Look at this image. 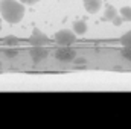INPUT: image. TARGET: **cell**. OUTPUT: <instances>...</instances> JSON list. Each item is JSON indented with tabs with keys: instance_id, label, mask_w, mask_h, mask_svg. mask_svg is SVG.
Here are the masks:
<instances>
[{
	"instance_id": "obj_11",
	"label": "cell",
	"mask_w": 131,
	"mask_h": 129,
	"mask_svg": "<svg viewBox=\"0 0 131 129\" xmlns=\"http://www.w3.org/2000/svg\"><path fill=\"white\" fill-rule=\"evenodd\" d=\"M121 44L122 46H131V31H128L127 33H124L121 36Z\"/></svg>"
},
{
	"instance_id": "obj_14",
	"label": "cell",
	"mask_w": 131,
	"mask_h": 129,
	"mask_svg": "<svg viewBox=\"0 0 131 129\" xmlns=\"http://www.w3.org/2000/svg\"><path fill=\"white\" fill-rule=\"evenodd\" d=\"M5 53H6L9 58H14V56H17V53H18V52H17L15 49H8V50H5Z\"/></svg>"
},
{
	"instance_id": "obj_2",
	"label": "cell",
	"mask_w": 131,
	"mask_h": 129,
	"mask_svg": "<svg viewBox=\"0 0 131 129\" xmlns=\"http://www.w3.org/2000/svg\"><path fill=\"white\" fill-rule=\"evenodd\" d=\"M55 41L58 43V44H63V46H69V44H72L75 40H76V33L72 32V31H69V29H63V31H58V32L55 33Z\"/></svg>"
},
{
	"instance_id": "obj_8",
	"label": "cell",
	"mask_w": 131,
	"mask_h": 129,
	"mask_svg": "<svg viewBox=\"0 0 131 129\" xmlns=\"http://www.w3.org/2000/svg\"><path fill=\"white\" fill-rule=\"evenodd\" d=\"M117 15V9L111 5H107L105 8V14H104V20H113V17Z\"/></svg>"
},
{
	"instance_id": "obj_9",
	"label": "cell",
	"mask_w": 131,
	"mask_h": 129,
	"mask_svg": "<svg viewBox=\"0 0 131 129\" xmlns=\"http://www.w3.org/2000/svg\"><path fill=\"white\" fill-rule=\"evenodd\" d=\"M121 15L124 17V20L131 21V6H124V8H121Z\"/></svg>"
},
{
	"instance_id": "obj_19",
	"label": "cell",
	"mask_w": 131,
	"mask_h": 129,
	"mask_svg": "<svg viewBox=\"0 0 131 129\" xmlns=\"http://www.w3.org/2000/svg\"><path fill=\"white\" fill-rule=\"evenodd\" d=\"M0 68H2V62H0Z\"/></svg>"
},
{
	"instance_id": "obj_17",
	"label": "cell",
	"mask_w": 131,
	"mask_h": 129,
	"mask_svg": "<svg viewBox=\"0 0 131 129\" xmlns=\"http://www.w3.org/2000/svg\"><path fill=\"white\" fill-rule=\"evenodd\" d=\"M0 29H2V18H0Z\"/></svg>"
},
{
	"instance_id": "obj_5",
	"label": "cell",
	"mask_w": 131,
	"mask_h": 129,
	"mask_svg": "<svg viewBox=\"0 0 131 129\" xmlns=\"http://www.w3.org/2000/svg\"><path fill=\"white\" fill-rule=\"evenodd\" d=\"M47 41H49L47 35L43 33L40 29H34L32 33H31V36H29V43L32 46H44Z\"/></svg>"
},
{
	"instance_id": "obj_6",
	"label": "cell",
	"mask_w": 131,
	"mask_h": 129,
	"mask_svg": "<svg viewBox=\"0 0 131 129\" xmlns=\"http://www.w3.org/2000/svg\"><path fill=\"white\" fill-rule=\"evenodd\" d=\"M84 5H85V11L89 14H96L99 9L102 8L101 0H89V2H84Z\"/></svg>"
},
{
	"instance_id": "obj_18",
	"label": "cell",
	"mask_w": 131,
	"mask_h": 129,
	"mask_svg": "<svg viewBox=\"0 0 131 129\" xmlns=\"http://www.w3.org/2000/svg\"><path fill=\"white\" fill-rule=\"evenodd\" d=\"M82 2H89V0H82Z\"/></svg>"
},
{
	"instance_id": "obj_7",
	"label": "cell",
	"mask_w": 131,
	"mask_h": 129,
	"mask_svg": "<svg viewBox=\"0 0 131 129\" xmlns=\"http://www.w3.org/2000/svg\"><path fill=\"white\" fill-rule=\"evenodd\" d=\"M73 32L76 33V35H84V33L87 32V23L84 20L75 21L73 23Z\"/></svg>"
},
{
	"instance_id": "obj_12",
	"label": "cell",
	"mask_w": 131,
	"mask_h": 129,
	"mask_svg": "<svg viewBox=\"0 0 131 129\" xmlns=\"http://www.w3.org/2000/svg\"><path fill=\"white\" fill-rule=\"evenodd\" d=\"M5 43L9 44V46H15V44L18 43V40H17L15 36H12V35H8V36L5 38Z\"/></svg>"
},
{
	"instance_id": "obj_15",
	"label": "cell",
	"mask_w": 131,
	"mask_h": 129,
	"mask_svg": "<svg viewBox=\"0 0 131 129\" xmlns=\"http://www.w3.org/2000/svg\"><path fill=\"white\" fill-rule=\"evenodd\" d=\"M23 5H34V3H37V2H40V0H20Z\"/></svg>"
},
{
	"instance_id": "obj_1",
	"label": "cell",
	"mask_w": 131,
	"mask_h": 129,
	"mask_svg": "<svg viewBox=\"0 0 131 129\" xmlns=\"http://www.w3.org/2000/svg\"><path fill=\"white\" fill-rule=\"evenodd\" d=\"M0 15L11 24L18 23L25 15L23 3L17 0H0Z\"/></svg>"
},
{
	"instance_id": "obj_13",
	"label": "cell",
	"mask_w": 131,
	"mask_h": 129,
	"mask_svg": "<svg viewBox=\"0 0 131 129\" xmlns=\"http://www.w3.org/2000/svg\"><path fill=\"white\" fill-rule=\"evenodd\" d=\"M111 21H113V24H114V26H121V24L124 23V17H122V15H114Z\"/></svg>"
},
{
	"instance_id": "obj_10",
	"label": "cell",
	"mask_w": 131,
	"mask_h": 129,
	"mask_svg": "<svg viewBox=\"0 0 131 129\" xmlns=\"http://www.w3.org/2000/svg\"><path fill=\"white\" fill-rule=\"evenodd\" d=\"M121 55H122L127 61H131V46H122Z\"/></svg>"
},
{
	"instance_id": "obj_16",
	"label": "cell",
	"mask_w": 131,
	"mask_h": 129,
	"mask_svg": "<svg viewBox=\"0 0 131 129\" xmlns=\"http://www.w3.org/2000/svg\"><path fill=\"white\" fill-rule=\"evenodd\" d=\"M73 61H75L76 64H85V59H82V58H75Z\"/></svg>"
},
{
	"instance_id": "obj_3",
	"label": "cell",
	"mask_w": 131,
	"mask_h": 129,
	"mask_svg": "<svg viewBox=\"0 0 131 129\" xmlns=\"http://www.w3.org/2000/svg\"><path fill=\"white\" fill-rule=\"evenodd\" d=\"M55 58H57L58 61H61V62H72V61L76 58V52H75L72 47L64 46V47H61V49H58V50L55 52Z\"/></svg>"
},
{
	"instance_id": "obj_4",
	"label": "cell",
	"mask_w": 131,
	"mask_h": 129,
	"mask_svg": "<svg viewBox=\"0 0 131 129\" xmlns=\"http://www.w3.org/2000/svg\"><path fill=\"white\" fill-rule=\"evenodd\" d=\"M31 56H32L34 62H41L43 59H46L49 56V49H46L44 46H34L31 49Z\"/></svg>"
}]
</instances>
